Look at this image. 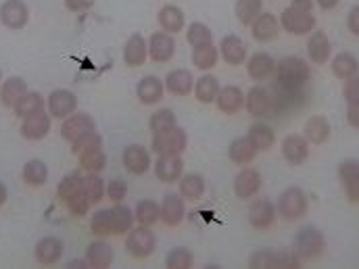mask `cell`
Returning a JSON list of instances; mask_svg holds the SVG:
<instances>
[{
    "mask_svg": "<svg viewBox=\"0 0 359 269\" xmlns=\"http://www.w3.org/2000/svg\"><path fill=\"white\" fill-rule=\"evenodd\" d=\"M155 176L163 184H176L184 176V161L182 157H157L155 165Z\"/></svg>",
    "mask_w": 359,
    "mask_h": 269,
    "instance_id": "26",
    "label": "cell"
},
{
    "mask_svg": "<svg viewBox=\"0 0 359 269\" xmlns=\"http://www.w3.org/2000/svg\"><path fill=\"white\" fill-rule=\"evenodd\" d=\"M123 167L132 176H144L151 170V153L142 144H130L123 149Z\"/></svg>",
    "mask_w": 359,
    "mask_h": 269,
    "instance_id": "8",
    "label": "cell"
},
{
    "mask_svg": "<svg viewBox=\"0 0 359 269\" xmlns=\"http://www.w3.org/2000/svg\"><path fill=\"white\" fill-rule=\"evenodd\" d=\"M65 205H67V209H69V213H72L74 217H84L90 211V205H92V202L86 198L84 192H80V194H76L74 198H69Z\"/></svg>",
    "mask_w": 359,
    "mask_h": 269,
    "instance_id": "53",
    "label": "cell"
},
{
    "mask_svg": "<svg viewBox=\"0 0 359 269\" xmlns=\"http://www.w3.org/2000/svg\"><path fill=\"white\" fill-rule=\"evenodd\" d=\"M94 130H96V123H94V119L90 117L88 113H72L67 119H63L61 136H63V140H67L72 144L80 136L94 132Z\"/></svg>",
    "mask_w": 359,
    "mask_h": 269,
    "instance_id": "12",
    "label": "cell"
},
{
    "mask_svg": "<svg viewBox=\"0 0 359 269\" xmlns=\"http://www.w3.org/2000/svg\"><path fill=\"white\" fill-rule=\"evenodd\" d=\"M192 265H194V255L186 247L172 249L165 257V268L168 269H190Z\"/></svg>",
    "mask_w": 359,
    "mask_h": 269,
    "instance_id": "49",
    "label": "cell"
},
{
    "mask_svg": "<svg viewBox=\"0 0 359 269\" xmlns=\"http://www.w3.org/2000/svg\"><path fill=\"white\" fill-rule=\"evenodd\" d=\"M251 268H299L301 261L292 253H276V251H257L249 259Z\"/></svg>",
    "mask_w": 359,
    "mask_h": 269,
    "instance_id": "15",
    "label": "cell"
},
{
    "mask_svg": "<svg viewBox=\"0 0 359 269\" xmlns=\"http://www.w3.org/2000/svg\"><path fill=\"white\" fill-rule=\"evenodd\" d=\"M303 134H305V138L309 140V144L320 146V144L328 142V138H330V134H332V127H330V121H328L324 115H313V117L307 119L305 132H303Z\"/></svg>",
    "mask_w": 359,
    "mask_h": 269,
    "instance_id": "30",
    "label": "cell"
},
{
    "mask_svg": "<svg viewBox=\"0 0 359 269\" xmlns=\"http://www.w3.org/2000/svg\"><path fill=\"white\" fill-rule=\"evenodd\" d=\"M63 251H65L63 240H59L55 236H46L36 244V259L40 265H55L61 261Z\"/></svg>",
    "mask_w": 359,
    "mask_h": 269,
    "instance_id": "27",
    "label": "cell"
},
{
    "mask_svg": "<svg viewBox=\"0 0 359 269\" xmlns=\"http://www.w3.org/2000/svg\"><path fill=\"white\" fill-rule=\"evenodd\" d=\"M25 92H27V84H25L23 78H8V80L2 84V88H0V100H2L4 106L13 109V106L17 104V100H19Z\"/></svg>",
    "mask_w": 359,
    "mask_h": 269,
    "instance_id": "41",
    "label": "cell"
},
{
    "mask_svg": "<svg viewBox=\"0 0 359 269\" xmlns=\"http://www.w3.org/2000/svg\"><path fill=\"white\" fill-rule=\"evenodd\" d=\"M247 138L253 142V146L257 151H269L276 142V132L271 130V125L264 123V121H257L249 127L247 132Z\"/></svg>",
    "mask_w": 359,
    "mask_h": 269,
    "instance_id": "36",
    "label": "cell"
},
{
    "mask_svg": "<svg viewBox=\"0 0 359 269\" xmlns=\"http://www.w3.org/2000/svg\"><path fill=\"white\" fill-rule=\"evenodd\" d=\"M104 181L98 178V174H92L90 172L88 176H84V194H86V198H88L92 205H96V202H100L102 200V196H104Z\"/></svg>",
    "mask_w": 359,
    "mask_h": 269,
    "instance_id": "51",
    "label": "cell"
},
{
    "mask_svg": "<svg viewBox=\"0 0 359 269\" xmlns=\"http://www.w3.org/2000/svg\"><path fill=\"white\" fill-rule=\"evenodd\" d=\"M176 55V40L168 32H155L149 40V57L155 63H168Z\"/></svg>",
    "mask_w": 359,
    "mask_h": 269,
    "instance_id": "10",
    "label": "cell"
},
{
    "mask_svg": "<svg viewBox=\"0 0 359 269\" xmlns=\"http://www.w3.org/2000/svg\"><path fill=\"white\" fill-rule=\"evenodd\" d=\"M90 232L94 236H113V226H111V211L109 209H100L92 215L90 219Z\"/></svg>",
    "mask_w": 359,
    "mask_h": 269,
    "instance_id": "50",
    "label": "cell"
},
{
    "mask_svg": "<svg viewBox=\"0 0 359 269\" xmlns=\"http://www.w3.org/2000/svg\"><path fill=\"white\" fill-rule=\"evenodd\" d=\"M174 125H178V119H176V113H174L172 109H159V111H155V113L151 115V119H149V130H151L153 134L163 132V130H170V127H174Z\"/></svg>",
    "mask_w": 359,
    "mask_h": 269,
    "instance_id": "48",
    "label": "cell"
},
{
    "mask_svg": "<svg viewBox=\"0 0 359 269\" xmlns=\"http://www.w3.org/2000/svg\"><path fill=\"white\" fill-rule=\"evenodd\" d=\"M219 82H217V78H213V76H203V78H198L196 82H194V96H196V100L198 102H203V104H211V102H215V98H217V94H219Z\"/></svg>",
    "mask_w": 359,
    "mask_h": 269,
    "instance_id": "39",
    "label": "cell"
},
{
    "mask_svg": "<svg viewBox=\"0 0 359 269\" xmlns=\"http://www.w3.org/2000/svg\"><path fill=\"white\" fill-rule=\"evenodd\" d=\"M0 21L8 29H21L29 21V8L23 0H6L0 6Z\"/></svg>",
    "mask_w": 359,
    "mask_h": 269,
    "instance_id": "13",
    "label": "cell"
},
{
    "mask_svg": "<svg viewBox=\"0 0 359 269\" xmlns=\"http://www.w3.org/2000/svg\"><path fill=\"white\" fill-rule=\"evenodd\" d=\"M96 0H65V6L72 11V13H84L94 6Z\"/></svg>",
    "mask_w": 359,
    "mask_h": 269,
    "instance_id": "56",
    "label": "cell"
},
{
    "mask_svg": "<svg viewBox=\"0 0 359 269\" xmlns=\"http://www.w3.org/2000/svg\"><path fill=\"white\" fill-rule=\"evenodd\" d=\"M271 104H273L271 94L264 86H253L245 96V106H247V113L251 117H266V115H269Z\"/></svg>",
    "mask_w": 359,
    "mask_h": 269,
    "instance_id": "20",
    "label": "cell"
},
{
    "mask_svg": "<svg viewBox=\"0 0 359 269\" xmlns=\"http://www.w3.org/2000/svg\"><path fill=\"white\" fill-rule=\"evenodd\" d=\"M186 146H188V134L180 125L153 134V142H151V149L157 157H182Z\"/></svg>",
    "mask_w": 359,
    "mask_h": 269,
    "instance_id": "3",
    "label": "cell"
},
{
    "mask_svg": "<svg viewBox=\"0 0 359 269\" xmlns=\"http://www.w3.org/2000/svg\"><path fill=\"white\" fill-rule=\"evenodd\" d=\"M330 53H332V44H330L326 32H322V29L313 32L307 40V55H309L311 63L326 65L330 61Z\"/></svg>",
    "mask_w": 359,
    "mask_h": 269,
    "instance_id": "25",
    "label": "cell"
},
{
    "mask_svg": "<svg viewBox=\"0 0 359 269\" xmlns=\"http://www.w3.org/2000/svg\"><path fill=\"white\" fill-rule=\"evenodd\" d=\"M134 215H136V221L140 226H149L151 228L157 221H161V205L157 200H153V198H144V200L138 202Z\"/></svg>",
    "mask_w": 359,
    "mask_h": 269,
    "instance_id": "40",
    "label": "cell"
},
{
    "mask_svg": "<svg viewBox=\"0 0 359 269\" xmlns=\"http://www.w3.org/2000/svg\"><path fill=\"white\" fill-rule=\"evenodd\" d=\"M219 59V48H215V44H205V46H196L192 48V65L201 71H209L215 67Z\"/></svg>",
    "mask_w": 359,
    "mask_h": 269,
    "instance_id": "38",
    "label": "cell"
},
{
    "mask_svg": "<svg viewBox=\"0 0 359 269\" xmlns=\"http://www.w3.org/2000/svg\"><path fill=\"white\" fill-rule=\"evenodd\" d=\"M6 198H8V190H6V186H4V184L0 181V207H2L4 202H6Z\"/></svg>",
    "mask_w": 359,
    "mask_h": 269,
    "instance_id": "61",
    "label": "cell"
},
{
    "mask_svg": "<svg viewBox=\"0 0 359 269\" xmlns=\"http://www.w3.org/2000/svg\"><path fill=\"white\" fill-rule=\"evenodd\" d=\"M339 179L349 202L359 205V159H347L339 165Z\"/></svg>",
    "mask_w": 359,
    "mask_h": 269,
    "instance_id": "11",
    "label": "cell"
},
{
    "mask_svg": "<svg viewBox=\"0 0 359 269\" xmlns=\"http://www.w3.org/2000/svg\"><path fill=\"white\" fill-rule=\"evenodd\" d=\"M115 259V253H113V247L104 240H96L92 242L86 251V263L90 268L96 269H107Z\"/></svg>",
    "mask_w": 359,
    "mask_h": 269,
    "instance_id": "31",
    "label": "cell"
},
{
    "mask_svg": "<svg viewBox=\"0 0 359 269\" xmlns=\"http://www.w3.org/2000/svg\"><path fill=\"white\" fill-rule=\"evenodd\" d=\"M280 151H282V157L288 165L299 167L309 159V140L301 134H288L282 140Z\"/></svg>",
    "mask_w": 359,
    "mask_h": 269,
    "instance_id": "7",
    "label": "cell"
},
{
    "mask_svg": "<svg viewBox=\"0 0 359 269\" xmlns=\"http://www.w3.org/2000/svg\"><path fill=\"white\" fill-rule=\"evenodd\" d=\"M311 80V67L301 57H284L276 61V82L284 86H305Z\"/></svg>",
    "mask_w": 359,
    "mask_h": 269,
    "instance_id": "2",
    "label": "cell"
},
{
    "mask_svg": "<svg viewBox=\"0 0 359 269\" xmlns=\"http://www.w3.org/2000/svg\"><path fill=\"white\" fill-rule=\"evenodd\" d=\"M343 96L347 100V104H353V102H359V76L351 78L345 82L343 86Z\"/></svg>",
    "mask_w": 359,
    "mask_h": 269,
    "instance_id": "55",
    "label": "cell"
},
{
    "mask_svg": "<svg viewBox=\"0 0 359 269\" xmlns=\"http://www.w3.org/2000/svg\"><path fill=\"white\" fill-rule=\"evenodd\" d=\"M257 149L253 146V142L247 138V136H241V138H234L228 146V159L238 165V167H247L249 163L255 161L257 157Z\"/></svg>",
    "mask_w": 359,
    "mask_h": 269,
    "instance_id": "22",
    "label": "cell"
},
{
    "mask_svg": "<svg viewBox=\"0 0 359 269\" xmlns=\"http://www.w3.org/2000/svg\"><path fill=\"white\" fill-rule=\"evenodd\" d=\"M251 32L257 42H271L280 34V19L273 13H262L251 23Z\"/></svg>",
    "mask_w": 359,
    "mask_h": 269,
    "instance_id": "29",
    "label": "cell"
},
{
    "mask_svg": "<svg viewBox=\"0 0 359 269\" xmlns=\"http://www.w3.org/2000/svg\"><path fill=\"white\" fill-rule=\"evenodd\" d=\"M316 2H318V6H320L322 11H332V8L339 6L341 0H316Z\"/></svg>",
    "mask_w": 359,
    "mask_h": 269,
    "instance_id": "60",
    "label": "cell"
},
{
    "mask_svg": "<svg viewBox=\"0 0 359 269\" xmlns=\"http://www.w3.org/2000/svg\"><path fill=\"white\" fill-rule=\"evenodd\" d=\"M307 194L297 188V186H290L286 190L280 192L278 196V202H276V211L282 219L286 221H297L301 217H305L307 213Z\"/></svg>",
    "mask_w": 359,
    "mask_h": 269,
    "instance_id": "4",
    "label": "cell"
},
{
    "mask_svg": "<svg viewBox=\"0 0 359 269\" xmlns=\"http://www.w3.org/2000/svg\"><path fill=\"white\" fill-rule=\"evenodd\" d=\"M276 215H278L276 205L269 198H257L251 202L247 219L255 230H269L276 223Z\"/></svg>",
    "mask_w": 359,
    "mask_h": 269,
    "instance_id": "9",
    "label": "cell"
},
{
    "mask_svg": "<svg viewBox=\"0 0 359 269\" xmlns=\"http://www.w3.org/2000/svg\"><path fill=\"white\" fill-rule=\"evenodd\" d=\"M0 78H2V71H0Z\"/></svg>",
    "mask_w": 359,
    "mask_h": 269,
    "instance_id": "62",
    "label": "cell"
},
{
    "mask_svg": "<svg viewBox=\"0 0 359 269\" xmlns=\"http://www.w3.org/2000/svg\"><path fill=\"white\" fill-rule=\"evenodd\" d=\"M165 90L174 96H188L194 90V76L188 69H174L165 78Z\"/></svg>",
    "mask_w": 359,
    "mask_h": 269,
    "instance_id": "32",
    "label": "cell"
},
{
    "mask_svg": "<svg viewBox=\"0 0 359 269\" xmlns=\"http://www.w3.org/2000/svg\"><path fill=\"white\" fill-rule=\"evenodd\" d=\"M186 40H188V44H190L192 48H196V46L211 44V42H213V34H211V29H209L205 23L194 21V23H190L188 29H186Z\"/></svg>",
    "mask_w": 359,
    "mask_h": 269,
    "instance_id": "47",
    "label": "cell"
},
{
    "mask_svg": "<svg viewBox=\"0 0 359 269\" xmlns=\"http://www.w3.org/2000/svg\"><path fill=\"white\" fill-rule=\"evenodd\" d=\"M80 192H84V176H80V174H69L57 186V194L63 202H67L69 198H74Z\"/></svg>",
    "mask_w": 359,
    "mask_h": 269,
    "instance_id": "45",
    "label": "cell"
},
{
    "mask_svg": "<svg viewBox=\"0 0 359 269\" xmlns=\"http://www.w3.org/2000/svg\"><path fill=\"white\" fill-rule=\"evenodd\" d=\"M219 55L228 65L241 67L247 63V44L238 36H226L219 42Z\"/></svg>",
    "mask_w": 359,
    "mask_h": 269,
    "instance_id": "19",
    "label": "cell"
},
{
    "mask_svg": "<svg viewBox=\"0 0 359 269\" xmlns=\"http://www.w3.org/2000/svg\"><path fill=\"white\" fill-rule=\"evenodd\" d=\"M23 179L29 186H42L48 179V167H46V163L40 161V159L27 161L25 167H23Z\"/></svg>",
    "mask_w": 359,
    "mask_h": 269,
    "instance_id": "46",
    "label": "cell"
},
{
    "mask_svg": "<svg viewBox=\"0 0 359 269\" xmlns=\"http://www.w3.org/2000/svg\"><path fill=\"white\" fill-rule=\"evenodd\" d=\"M332 74L339 78V80H343V82H347V80H351V78H355L359 74V61L351 55V53H339L334 59H332Z\"/></svg>",
    "mask_w": 359,
    "mask_h": 269,
    "instance_id": "35",
    "label": "cell"
},
{
    "mask_svg": "<svg viewBox=\"0 0 359 269\" xmlns=\"http://www.w3.org/2000/svg\"><path fill=\"white\" fill-rule=\"evenodd\" d=\"M347 123H349L351 127L359 130V102L349 104V109H347Z\"/></svg>",
    "mask_w": 359,
    "mask_h": 269,
    "instance_id": "58",
    "label": "cell"
},
{
    "mask_svg": "<svg viewBox=\"0 0 359 269\" xmlns=\"http://www.w3.org/2000/svg\"><path fill=\"white\" fill-rule=\"evenodd\" d=\"M163 94H165V84L163 80H159L157 76H147L138 82L136 86V96L142 104L147 106H153L157 104L159 100H163Z\"/></svg>",
    "mask_w": 359,
    "mask_h": 269,
    "instance_id": "24",
    "label": "cell"
},
{
    "mask_svg": "<svg viewBox=\"0 0 359 269\" xmlns=\"http://www.w3.org/2000/svg\"><path fill=\"white\" fill-rule=\"evenodd\" d=\"M326 251V238L320 228L316 226H305L297 232L294 242H292V255L301 263L318 261Z\"/></svg>",
    "mask_w": 359,
    "mask_h": 269,
    "instance_id": "1",
    "label": "cell"
},
{
    "mask_svg": "<svg viewBox=\"0 0 359 269\" xmlns=\"http://www.w3.org/2000/svg\"><path fill=\"white\" fill-rule=\"evenodd\" d=\"M50 125H53V115L46 113V111H38V113H34V115L23 119L21 134L27 140H42V138L48 136Z\"/></svg>",
    "mask_w": 359,
    "mask_h": 269,
    "instance_id": "17",
    "label": "cell"
},
{
    "mask_svg": "<svg viewBox=\"0 0 359 269\" xmlns=\"http://www.w3.org/2000/svg\"><path fill=\"white\" fill-rule=\"evenodd\" d=\"M107 196L113 200V202H121L126 196H128V184L123 179H111L107 184Z\"/></svg>",
    "mask_w": 359,
    "mask_h": 269,
    "instance_id": "54",
    "label": "cell"
},
{
    "mask_svg": "<svg viewBox=\"0 0 359 269\" xmlns=\"http://www.w3.org/2000/svg\"><path fill=\"white\" fill-rule=\"evenodd\" d=\"M157 21H159V25H161L163 32L178 34V32H182L184 23H186V17H184V11L180 6H176V4H165L157 13Z\"/></svg>",
    "mask_w": 359,
    "mask_h": 269,
    "instance_id": "33",
    "label": "cell"
},
{
    "mask_svg": "<svg viewBox=\"0 0 359 269\" xmlns=\"http://www.w3.org/2000/svg\"><path fill=\"white\" fill-rule=\"evenodd\" d=\"M147 57H149L147 40L142 38V34H132L130 40L123 46V61H126V65L138 69V67H142L147 63Z\"/></svg>",
    "mask_w": 359,
    "mask_h": 269,
    "instance_id": "21",
    "label": "cell"
},
{
    "mask_svg": "<svg viewBox=\"0 0 359 269\" xmlns=\"http://www.w3.org/2000/svg\"><path fill=\"white\" fill-rule=\"evenodd\" d=\"M347 27L353 36H359V4L353 6L347 15Z\"/></svg>",
    "mask_w": 359,
    "mask_h": 269,
    "instance_id": "57",
    "label": "cell"
},
{
    "mask_svg": "<svg viewBox=\"0 0 359 269\" xmlns=\"http://www.w3.org/2000/svg\"><path fill=\"white\" fill-rule=\"evenodd\" d=\"M205 178L201 174H186L180 178V196L184 200H201V196L205 194Z\"/></svg>",
    "mask_w": 359,
    "mask_h": 269,
    "instance_id": "37",
    "label": "cell"
},
{
    "mask_svg": "<svg viewBox=\"0 0 359 269\" xmlns=\"http://www.w3.org/2000/svg\"><path fill=\"white\" fill-rule=\"evenodd\" d=\"M234 194L241 198V200H249V198H253L259 190H262V186H264V178H262V174L257 172V170H251V167H245V170H241L238 172V176L234 178Z\"/></svg>",
    "mask_w": 359,
    "mask_h": 269,
    "instance_id": "14",
    "label": "cell"
},
{
    "mask_svg": "<svg viewBox=\"0 0 359 269\" xmlns=\"http://www.w3.org/2000/svg\"><path fill=\"white\" fill-rule=\"evenodd\" d=\"M184 215H186V205H184V198L180 196V192H170L165 194L163 202H161V221L163 226L168 228H178L180 223L184 221Z\"/></svg>",
    "mask_w": 359,
    "mask_h": 269,
    "instance_id": "18",
    "label": "cell"
},
{
    "mask_svg": "<svg viewBox=\"0 0 359 269\" xmlns=\"http://www.w3.org/2000/svg\"><path fill=\"white\" fill-rule=\"evenodd\" d=\"M157 249V238L155 234L151 232L149 226H138V228H132L126 236V251L130 257L142 261V259H149Z\"/></svg>",
    "mask_w": 359,
    "mask_h": 269,
    "instance_id": "5",
    "label": "cell"
},
{
    "mask_svg": "<svg viewBox=\"0 0 359 269\" xmlns=\"http://www.w3.org/2000/svg\"><path fill=\"white\" fill-rule=\"evenodd\" d=\"M111 226H113V234L121 236V234H128L132 228H134V221H136V215L132 213L130 207L121 205V202H115L111 209Z\"/></svg>",
    "mask_w": 359,
    "mask_h": 269,
    "instance_id": "34",
    "label": "cell"
},
{
    "mask_svg": "<svg viewBox=\"0 0 359 269\" xmlns=\"http://www.w3.org/2000/svg\"><path fill=\"white\" fill-rule=\"evenodd\" d=\"M78 159H80L82 170L92 172V174H100L107 167V155H104L102 146H92V149L82 151L78 155Z\"/></svg>",
    "mask_w": 359,
    "mask_h": 269,
    "instance_id": "42",
    "label": "cell"
},
{
    "mask_svg": "<svg viewBox=\"0 0 359 269\" xmlns=\"http://www.w3.org/2000/svg\"><path fill=\"white\" fill-rule=\"evenodd\" d=\"M13 109H15V115L17 117H23L25 119V117H29V115H34L38 111H44V98L38 92H25L17 100V104Z\"/></svg>",
    "mask_w": 359,
    "mask_h": 269,
    "instance_id": "43",
    "label": "cell"
},
{
    "mask_svg": "<svg viewBox=\"0 0 359 269\" xmlns=\"http://www.w3.org/2000/svg\"><path fill=\"white\" fill-rule=\"evenodd\" d=\"M92 146H102V138H100V134L94 130V132H88V134H84V136H80L78 140H74L72 142V153L78 157L82 151H86V149H92Z\"/></svg>",
    "mask_w": 359,
    "mask_h": 269,
    "instance_id": "52",
    "label": "cell"
},
{
    "mask_svg": "<svg viewBox=\"0 0 359 269\" xmlns=\"http://www.w3.org/2000/svg\"><path fill=\"white\" fill-rule=\"evenodd\" d=\"M78 109V96L72 90H55L48 96V113L57 119H67Z\"/></svg>",
    "mask_w": 359,
    "mask_h": 269,
    "instance_id": "16",
    "label": "cell"
},
{
    "mask_svg": "<svg viewBox=\"0 0 359 269\" xmlns=\"http://www.w3.org/2000/svg\"><path fill=\"white\" fill-rule=\"evenodd\" d=\"M290 6L301 13H311L313 11V0H290Z\"/></svg>",
    "mask_w": 359,
    "mask_h": 269,
    "instance_id": "59",
    "label": "cell"
},
{
    "mask_svg": "<svg viewBox=\"0 0 359 269\" xmlns=\"http://www.w3.org/2000/svg\"><path fill=\"white\" fill-rule=\"evenodd\" d=\"M234 13L243 25H251L264 13V0H236Z\"/></svg>",
    "mask_w": 359,
    "mask_h": 269,
    "instance_id": "44",
    "label": "cell"
},
{
    "mask_svg": "<svg viewBox=\"0 0 359 269\" xmlns=\"http://www.w3.org/2000/svg\"><path fill=\"white\" fill-rule=\"evenodd\" d=\"M215 104L224 115H236L245 106V92L238 86H226V88L219 90Z\"/></svg>",
    "mask_w": 359,
    "mask_h": 269,
    "instance_id": "28",
    "label": "cell"
},
{
    "mask_svg": "<svg viewBox=\"0 0 359 269\" xmlns=\"http://www.w3.org/2000/svg\"><path fill=\"white\" fill-rule=\"evenodd\" d=\"M247 74L253 82H266L276 74V59L268 53H255L247 61Z\"/></svg>",
    "mask_w": 359,
    "mask_h": 269,
    "instance_id": "23",
    "label": "cell"
},
{
    "mask_svg": "<svg viewBox=\"0 0 359 269\" xmlns=\"http://www.w3.org/2000/svg\"><path fill=\"white\" fill-rule=\"evenodd\" d=\"M280 27L292 36H305V34L313 32L316 17L311 13H301V11H294L292 6H288L280 15Z\"/></svg>",
    "mask_w": 359,
    "mask_h": 269,
    "instance_id": "6",
    "label": "cell"
}]
</instances>
